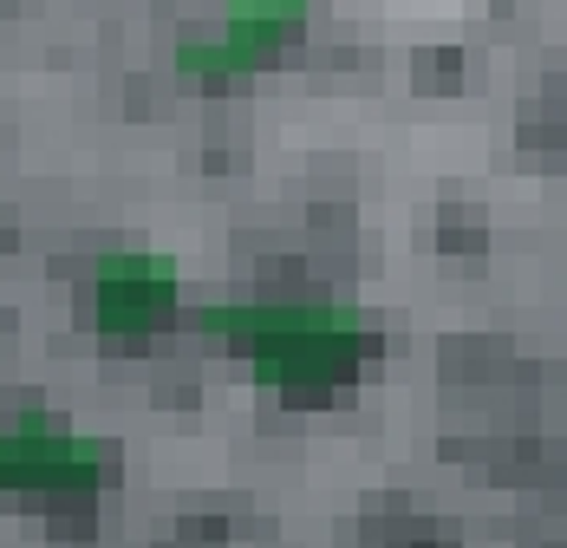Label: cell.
I'll return each mask as SVG.
<instances>
[{
	"label": "cell",
	"mask_w": 567,
	"mask_h": 548,
	"mask_svg": "<svg viewBox=\"0 0 567 548\" xmlns=\"http://www.w3.org/2000/svg\"><path fill=\"white\" fill-rule=\"evenodd\" d=\"M300 27H307V7L300 0H235L216 33L176 40L171 59H176L183 79H241V72L268 65Z\"/></svg>",
	"instance_id": "277c9868"
},
{
	"label": "cell",
	"mask_w": 567,
	"mask_h": 548,
	"mask_svg": "<svg viewBox=\"0 0 567 548\" xmlns=\"http://www.w3.org/2000/svg\"><path fill=\"white\" fill-rule=\"evenodd\" d=\"M176 294H183V268L157 248H112L92 262V287H85V307H92V327L112 333V339H144L176 314Z\"/></svg>",
	"instance_id": "3957f363"
},
{
	"label": "cell",
	"mask_w": 567,
	"mask_h": 548,
	"mask_svg": "<svg viewBox=\"0 0 567 548\" xmlns=\"http://www.w3.org/2000/svg\"><path fill=\"white\" fill-rule=\"evenodd\" d=\"M112 477H117V444L105 438L59 432L47 418H20L13 432H0V490L72 496V490H99Z\"/></svg>",
	"instance_id": "7a4b0ae2"
},
{
	"label": "cell",
	"mask_w": 567,
	"mask_h": 548,
	"mask_svg": "<svg viewBox=\"0 0 567 548\" xmlns=\"http://www.w3.org/2000/svg\"><path fill=\"white\" fill-rule=\"evenodd\" d=\"M196 327L235 339L248 353V373L275 392H327L365 366L379 346L372 321L352 301L327 294H248V301H209L196 307Z\"/></svg>",
	"instance_id": "6da1fadb"
}]
</instances>
